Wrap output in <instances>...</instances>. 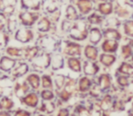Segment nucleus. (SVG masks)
<instances>
[{"instance_id": "nucleus-1", "label": "nucleus", "mask_w": 133, "mask_h": 116, "mask_svg": "<svg viewBox=\"0 0 133 116\" xmlns=\"http://www.w3.org/2000/svg\"><path fill=\"white\" fill-rule=\"evenodd\" d=\"M89 23L84 19H78V21L73 23V26L69 32V35L75 42H82L89 38Z\"/></svg>"}, {"instance_id": "nucleus-2", "label": "nucleus", "mask_w": 133, "mask_h": 116, "mask_svg": "<svg viewBox=\"0 0 133 116\" xmlns=\"http://www.w3.org/2000/svg\"><path fill=\"white\" fill-rule=\"evenodd\" d=\"M31 65L36 73L46 71L51 65V53L41 51L40 53L31 62Z\"/></svg>"}, {"instance_id": "nucleus-3", "label": "nucleus", "mask_w": 133, "mask_h": 116, "mask_svg": "<svg viewBox=\"0 0 133 116\" xmlns=\"http://www.w3.org/2000/svg\"><path fill=\"white\" fill-rule=\"evenodd\" d=\"M19 102L24 108L35 112L38 107V105L40 104L41 99L40 96H39V92L31 91L26 95H25L22 99L19 100Z\"/></svg>"}, {"instance_id": "nucleus-4", "label": "nucleus", "mask_w": 133, "mask_h": 116, "mask_svg": "<svg viewBox=\"0 0 133 116\" xmlns=\"http://www.w3.org/2000/svg\"><path fill=\"white\" fill-rule=\"evenodd\" d=\"M62 53L66 57H80L82 53V46L75 41H65Z\"/></svg>"}, {"instance_id": "nucleus-5", "label": "nucleus", "mask_w": 133, "mask_h": 116, "mask_svg": "<svg viewBox=\"0 0 133 116\" xmlns=\"http://www.w3.org/2000/svg\"><path fill=\"white\" fill-rule=\"evenodd\" d=\"M59 44L53 36L50 35H43L40 37V39L38 40V46L40 49L44 50V52L46 53H50L56 51L58 47Z\"/></svg>"}, {"instance_id": "nucleus-6", "label": "nucleus", "mask_w": 133, "mask_h": 116, "mask_svg": "<svg viewBox=\"0 0 133 116\" xmlns=\"http://www.w3.org/2000/svg\"><path fill=\"white\" fill-rule=\"evenodd\" d=\"M34 32L28 27H21L17 30L14 34V38L16 41L21 43V44H28L34 40Z\"/></svg>"}, {"instance_id": "nucleus-7", "label": "nucleus", "mask_w": 133, "mask_h": 116, "mask_svg": "<svg viewBox=\"0 0 133 116\" xmlns=\"http://www.w3.org/2000/svg\"><path fill=\"white\" fill-rule=\"evenodd\" d=\"M18 19L25 27H31L39 20V15L29 11H23L18 14Z\"/></svg>"}, {"instance_id": "nucleus-8", "label": "nucleus", "mask_w": 133, "mask_h": 116, "mask_svg": "<svg viewBox=\"0 0 133 116\" xmlns=\"http://www.w3.org/2000/svg\"><path fill=\"white\" fill-rule=\"evenodd\" d=\"M93 83H94L92 82V80L86 75L82 76L78 80V92L82 99L88 96V92L90 90Z\"/></svg>"}, {"instance_id": "nucleus-9", "label": "nucleus", "mask_w": 133, "mask_h": 116, "mask_svg": "<svg viewBox=\"0 0 133 116\" xmlns=\"http://www.w3.org/2000/svg\"><path fill=\"white\" fill-rule=\"evenodd\" d=\"M29 92H31V88H30L29 84H28V83L26 80H24L22 82H16L15 86H14L13 89V94L15 95V97L20 100L25 95H26Z\"/></svg>"}, {"instance_id": "nucleus-10", "label": "nucleus", "mask_w": 133, "mask_h": 116, "mask_svg": "<svg viewBox=\"0 0 133 116\" xmlns=\"http://www.w3.org/2000/svg\"><path fill=\"white\" fill-rule=\"evenodd\" d=\"M97 84L99 86V88L101 89L102 92H109L112 88V81H111V76L107 73H103V74H99L97 79L96 82Z\"/></svg>"}, {"instance_id": "nucleus-11", "label": "nucleus", "mask_w": 133, "mask_h": 116, "mask_svg": "<svg viewBox=\"0 0 133 116\" xmlns=\"http://www.w3.org/2000/svg\"><path fill=\"white\" fill-rule=\"evenodd\" d=\"M17 65V60L8 55H2L0 58V72L11 73Z\"/></svg>"}, {"instance_id": "nucleus-12", "label": "nucleus", "mask_w": 133, "mask_h": 116, "mask_svg": "<svg viewBox=\"0 0 133 116\" xmlns=\"http://www.w3.org/2000/svg\"><path fill=\"white\" fill-rule=\"evenodd\" d=\"M57 110V107L56 105L55 101L54 102H43L41 101L40 104L38 105L37 109L35 111L37 112L44 113L49 116H55V113Z\"/></svg>"}, {"instance_id": "nucleus-13", "label": "nucleus", "mask_w": 133, "mask_h": 116, "mask_svg": "<svg viewBox=\"0 0 133 116\" xmlns=\"http://www.w3.org/2000/svg\"><path fill=\"white\" fill-rule=\"evenodd\" d=\"M29 70H30V66L28 63H26V62H19L16 65L15 68L12 70L10 74H11L12 78L17 80L23 77V76L26 75L28 74V72H29Z\"/></svg>"}, {"instance_id": "nucleus-14", "label": "nucleus", "mask_w": 133, "mask_h": 116, "mask_svg": "<svg viewBox=\"0 0 133 116\" xmlns=\"http://www.w3.org/2000/svg\"><path fill=\"white\" fill-rule=\"evenodd\" d=\"M100 70V67L98 65V64L97 62H91L85 60L83 62V65H82V71H83V74L86 76H96L98 74Z\"/></svg>"}, {"instance_id": "nucleus-15", "label": "nucleus", "mask_w": 133, "mask_h": 116, "mask_svg": "<svg viewBox=\"0 0 133 116\" xmlns=\"http://www.w3.org/2000/svg\"><path fill=\"white\" fill-rule=\"evenodd\" d=\"M26 82L29 84L30 88H31V91H34V92H38L40 91L41 88V76L39 75L37 73H30L26 75Z\"/></svg>"}, {"instance_id": "nucleus-16", "label": "nucleus", "mask_w": 133, "mask_h": 116, "mask_svg": "<svg viewBox=\"0 0 133 116\" xmlns=\"http://www.w3.org/2000/svg\"><path fill=\"white\" fill-rule=\"evenodd\" d=\"M114 100L115 97L112 94H110V92H105L102 95V97L98 100L102 112H111Z\"/></svg>"}, {"instance_id": "nucleus-17", "label": "nucleus", "mask_w": 133, "mask_h": 116, "mask_svg": "<svg viewBox=\"0 0 133 116\" xmlns=\"http://www.w3.org/2000/svg\"><path fill=\"white\" fill-rule=\"evenodd\" d=\"M41 49L38 45L26 46L23 48V60H26L31 63L36 57L40 53Z\"/></svg>"}, {"instance_id": "nucleus-18", "label": "nucleus", "mask_w": 133, "mask_h": 116, "mask_svg": "<svg viewBox=\"0 0 133 116\" xmlns=\"http://www.w3.org/2000/svg\"><path fill=\"white\" fill-rule=\"evenodd\" d=\"M84 56H85L86 60L91 62H97V60L99 57V53H98V49L96 45H92V44H89L84 47L83 50Z\"/></svg>"}, {"instance_id": "nucleus-19", "label": "nucleus", "mask_w": 133, "mask_h": 116, "mask_svg": "<svg viewBox=\"0 0 133 116\" xmlns=\"http://www.w3.org/2000/svg\"><path fill=\"white\" fill-rule=\"evenodd\" d=\"M103 38V32L98 27H90L89 32V41L92 45H98Z\"/></svg>"}, {"instance_id": "nucleus-20", "label": "nucleus", "mask_w": 133, "mask_h": 116, "mask_svg": "<svg viewBox=\"0 0 133 116\" xmlns=\"http://www.w3.org/2000/svg\"><path fill=\"white\" fill-rule=\"evenodd\" d=\"M65 66V58L63 55L59 53H56L54 55H51V65L50 68L53 72H57V71L63 69Z\"/></svg>"}, {"instance_id": "nucleus-21", "label": "nucleus", "mask_w": 133, "mask_h": 116, "mask_svg": "<svg viewBox=\"0 0 133 116\" xmlns=\"http://www.w3.org/2000/svg\"><path fill=\"white\" fill-rule=\"evenodd\" d=\"M16 108V103L11 96L3 95L0 98V111L13 112Z\"/></svg>"}, {"instance_id": "nucleus-22", "label": "nucleus", "mask_w": 133, "mask_h": 116, "mask_svg": "<svg viewBox=\"0 0 133 116\" xmlns=\"http://www.w3.org/2000/svg\"><path fill=\"white\" fill-rule=\"evenodd\" d=\"M118 42L115 40H108V39H104V41L101 43V48L102 52L105 53H117L118 49Z\"/></svg>"}, {"instance_id": "nucleus-23", "label": "nucleus", "mask_w": 133, "mask_h": 116, "mask_svg": "<svg viewBox=\"0 0 133 116\" xmlns=\"http://www.w3.org/2000/svg\"><path fill=\"white\" fill-rule=\"evenodd\" d=\"M66 65L72 72L79 74L82 71V64L79 57H68L66 58Z\"/></svg>"}, {"instance_id": "nucleus-24", "label": "nucleus", "mask_w": 133, "mask_h": 116, "mask_svg": "<svg viewBox=\"0 0 133 116\" xmlns=\"http://www.w3.org/2000/svg\"><path fill=\"white\" fill-rule=\"evenodd\" d=\"M52 22L48 17H43L37 23V30L41 34H46L51 30Z\"/></svg>"}, {"instance_id": "nucleus-25", "label": "nucleus", "mask_w": 133, "mask_h": 116, "mask_svg": "<svg viewBox=\"0 0 133 116\" xmlns=\"http://www.w3.org/2000/svg\"><path fill=\"white\" fill-rule=\"evenodd\" d=\"M117 57L113 53H102L99 55L98 57V62L100 65H102L104 67H110L116 63Z\"/></svg>"}, {"instance_id": "nucleus-26", "label": "nucleus", "mask_w": 133, "mask_h": 116, "mask_svg": "<svg viewBox=\"0 0 133 116\" xmlns=\"http://www.w3.org/2000/svg\"><path fill=\"white\" fill-rule=\"evenodd\" d=\"M102 32H103V37L108 40H115L118 42L122 38L121 34L117 28H105Z\"/></svg>"}, {"instance_id": "nucleus-27", "label": "nucleus", "mask_w": 133, "mask_h": 116, "mask_svg": "<svg viewBox=\"0 0 133 116\" xmlns=\"http://www.w3.org/2000/svg\"><path fill=\"white\" fill-rule=\"evenodd\" d=\"M66 76L61 74H57L54 75L53 83H54V90L56 92H60L61 90L64 89L65 83H66Z\"/></svg>"}, {"instance_id": "nucleus-28", "label": "nucleus", "mask_w": 133, "mask_h": 116, "mask_svg": "<svg viewBox=\"0 0 133 116\" xmlns=\"http://www.w3.org/2000/svg\"><path fill=\"white\" fill-rule=\"evenodd\" d=\"M77 6L81 15H87L92 10L93 3L90 0H78Z\"/></svg>"}, {"instance_id": "nucleus-29", "label": "nucleus", "mask_w": 133, "mask_h": 116, "mask_svg": "<svg viewBox=\"0 0 133 116\" xmlns=\"http://www.w3.org/2000/svg\"><path fill=\"white\" fill-rule=\"evenodd\" d=\"M56 94H57V98L56 99H57L59 102H61L64 105H69L70 103V102L72 101L73 97H74V95L71 92H68L65 89L61 90L58 92H56Z\"/></svg>"}, {"instance_id": "nucleus-30", "label": "nucleus", "mask_w": 133, "mask_h": 116, "mask_svg": "<svg viewBox=\"0 0 133 116\" xmlns=\"http://www.w3.org/2000/svg\"><path fill=\"white\" fill-rule=\"evenodd\" d=\"M39 96L43 102H54L57 98V94L55 92V90L41 89L39 91Z\"/></svg>"}, {"instance_id": "nucleus-31", "label": "nucleus", "mask_w": 133, "mask_h": 116, "mask_svg": "<svg viewBox=\"0 0 133 116\" xmlns=\"http://www.w3.org/2000/svg\"><path fill=\"white\" fill-rule=\"evenodd\" d=\"M5 52L8 56L12 57L14 59H22L23 58V48L14 47V46H8L5 49Z\"/></svg>"}, {"instance_id": "nucleus-32", "label": "nucleus", "mask_w": 133, "mask_h": 116, "mask_svg": "<svg viewBox=\"0 0 133 116\" xmlns=\"http://www.w3.org/2000/svg\"><path fill=\"white\" fill-rule=\"evenodd\" d=\"M118 74L129 76V77L132 76L133 75V65L126 61L122 62L118 68Z\"/></svg>"}, {"instance_id": "nucleus-33", "label": "nucleus", "mask_w": 133, "mask_h": 116, "mask_svg": "<svg viewBox=\"0 0 133 116\" xmlns=\"http://www.w3.org/2000/svg\"><path fill=\"white\" fill-rule=\"evenodd\" d=\"M104 94V92L101 91V89L99 88L98 84L96 83H93V85L91 86L90 90L88 92V96L89 98H91L92 100H99L102 97V95Z\"/></svg>"}, {"instance_id": "nucleus-34", "label": "nucleus", "mask_w": 133, "mask_h": 116, "mask_svg": "<svg viewBox=\"0 0 133 116\" xmlns=\"http://www.w3.org/2000/svg\"><path fill=\"white\" fill-rule=\"evenodd\" d=\"M6 30L8 34H15L17 32V20L15 17V16L12 15L10 17H8V20H6Z\"/></svg>"}, {"instance_id": "nucleus-35", "label": "nucleus", "mask_w": 133, "mask_h": 116, "mask_svg": "<svg viewBox=\"0 0 133 116\" xmlns=\"http://www.w3.org/2000/svg\"><path fill=\"white\" fill-rule=\"evenodd\" d=\"M66 19L70 22H76L79 19V16H78L76 8L71 5L68 6L66 9Z\"/></svg>"}, {"instance_id": "nucleus-36", "label": "nucleus", "mask_w": 133, "mask_h": 116, "mask_svg": "<svg viewBox=\"0 0 133 116\" xmlns=\"http://www.w3.org/2000/svg\"><path fill=\"white\" fill-rule=\"evenodd\" d=\"M21 6L24 9L38 10L40 7L39 0H21Z\"/></svg>"}, {"instance_id": "nucleus-37", "label": "nucleus", "mask_w": 133, "mask_h": 116, "mask_svg": "<svg viewBox=\"0 0 133 116\" xmlns=\"http://www.w3.org/2000/svg\"><path fill=\"white\" fill-rule=\"evenodd\" d=\"M41 88L54 90L53 79H52V77L49 74H43L41 76Z\"/></svg>"}, {"instance_id": "nucleus-38", "label": "nucleus", "mask_w": 133, "mask_h": 116, "mask_svg": "<svg viewBox=\"0 0 133 116\" xmlns=\"http://www.w3.org/2000/svg\"><path fill=\"white\" fill-rule=\"evenodd\" d=\"M131 81L129 80V76L123 75V74H118L117 76V84H118V88L124 90L127 89L129 86Z\"/></svg>"}, {"instance_id": "nucleus-39", "label": "nucleus", "mask_w": 133, "mask_h": 116, "mask_svg": "<svg viewBox=\"0 0 133 116\" xmlns=\"http://www.w3.org/2000/svg\"><path fill=\"white\" fill-rule=\"evenodd\" d=\"M115 12H116V15L118 16V18H122V19H127V18H129L130 16H132L130 12H129V10L128 9L126 6H123L119 4L118 5Z\"/></svg>"}, {"instance_id": "nucleus-40", "label": "nucleus", "mask_w": 133, "mask_h": 116, "mask_svg": "<svg viewBox=\"0 0 133 116\" xmlns=\"http://www.w3.org/2000/svg\"><path fill=\"white\" fill-rule=\"evenodd\" d=\"M133 55V49L129 44H123L120 48V55L124 60H128L131 58Z\"/></svg>"}, {"instance_id": "nucleus-41", "label": "nucleus", "mask_w": 133, "mask_h": 116, "mask_svg": "<svg viewBox=\"0 0 133 116\" xmlns=\"http://www.w3.org/2000/svg\"><path fill=\"white\" fill-rule=\"evenodd\" d=\"M98 12L103 16H109L113 12V6L111 3H101L98 5Z\"/></svg>"}, {"instance_id": "nucleus-42", "label": "nucleus", "mask_w": 133, "mask_h": 116, "mask_svg": "<svg viewBox=\"0 0 133 116\" xmlns=\"http://www.w3.org/2000/svg\"><path fill=\"white\" fill-rule=\"evenodd\" d=\"M123 31L128 37L133 39V19L132 20H126L123 23Z\"/></svg>"}, {"instance_id": "nucleus-43", "label": "nucleus", "mask_w": 133, "mask_h": 116, "mask_svg": "<svg viewBox=\"0 0 133 116\" xmlns=\"http://www.w3.org/2000/svg\"><path fill=\"white\" fill-rule=\"evenodd\" d=\"M87 21L89 25H101L103 23L104 19L100 15H98L97 13H93L89 15L87 18Z\"/></svg>"}, {"instance_id": "nucleus-44", "label": "nucleus", "mask_w": 133, "mask_h": 116, "mask_svg": "<svg viewBox=\"0 0 133 116\" xmlns=\"http://www.w3.org/2000/svg\"><path fill=\"white\" fill-rule=\"evenodd\" d=\"M104 25H105V28H118L120 26V22L118 18L112 17L106 19Z\"/></svg>"}, {"instance_id": "nucleus-45", "label": "nucleus", "mask_w": 133, "mask_h": 116, "mask_svg": "<svg viewBox=\"0 0 133 116\" xmlns=\"http://www.w3.org/2000/svg\"><path fill=\"white\" fill-rule=\"evenodd\" d=\"M13 116H34V112L26 108L17 107L13 111Z\"/></svg>"}, {"instance_id": "nucleus-46", "label": "nucleus", "mask_w": 133, "mask_h": 116, "mask_svg": "<svg viewBox=\"0 0 133 116\" xmlns=\"http://www.w3.org/2000/svg\"><path fill=\"white\" fill-rule=\"evenodd\" d=\"M8 41H9V34L6 30L0 31V50L6 49Z\"/></svg>"}, {"instance_id": "nucleus-47", "label": "nucleus", "mask_w": 133, "mask_h": 116, "mask_svg": "<svg viewBox=\"0 0 133 116\" xmlns=\"http://www.w3.org/2000/svg\"><path fill=\"white\" fill-rule=\"evenodd\" d=\"M72 114V108L69 105H65L57 110L55 116H71Z\"/></svg>"}, {"instance_id": "nucleus-48", "label": "nucleus", "mask_w": 133, "mask_h": 116, "mask_svg": "<svg viewBox=\"0 0 133 116\" xmlns=\"http://www.w3.org/2000/svg\"><path fill=\"white\" fill-rule=\"evenodd\" d=\"M6 20L8 17L3 13H0V31H4L6 26Z\"/></svg>"}, {"instance_id": "nucleus-49", "label": "nucleus", "mask_w": 133, "mask_h": 116, "mask_svg": "<svg viewBox=\"0 0 133 116\" xmlns=\"http://www.w3.org/2000/svg\"><path fill=\"white\" fill-rule=\"evenodd\" d=\"M17 0H5V6H16Z\"/></svg>"}, {"instance_id": "nucleus-50", "label": "nucleus", "mask_w": 133, "mask_h": 116, "mask_svg": "<svg viewBox=\"0 0 133 116\" xmlns=\"http://www.w3.org/2000/svg\"><path fill=\"white\" fill-rule=\"evenodd\" d=\"M0 116H13L12 112H4V111H0Z\"/></svg>"}, {"instance_id": "nucleus-51", "label": "nucleus", "mask_w": 133, "mask_h": 116, "mask_svg": "<svg viewBox=\"0 0 133 116\" xmlns=\"http://www.w3.org/2000/svg\"><path fill=\"white\" fill-rule=\"evenodd\" d=\"M34 116H49V115H46V114H44V113H40V112H34Z\"/></svg>"}, {"instance_id": "nucleus-52", "label": "nucleus", "mask_w": 133, "mask_h": 116, "mask_svg": "<svg viewBox=\"0 0 133 116\" xmlns=\"http://www.w3.org/2000/svg\"><path fill=\"white\" fill-rule=\"evenodd\" d=\"M129 44H130V45H131V47H132V49H133V39H130V40H129Z\"/></svg>"}, {"instance_id": "nucleus-53", "label": "nucleus", "mask_w": 133, "mask_h": 116, "mask_svg": "<svg viewBox=\"0 0 133 116\" xmlns=\"http://www.w3.org/2000/svg\"><path fill=\"white\" fill-rule=\"evenodd\" d=\"M2 5H3V0H0V7L2 6Z\"/></svg>"}, {"instance_id": "nucleus-54", "label": "nucleus", "mask_w": 133, "mask_h": 116, "mask_svg": "<svg viewBox=\"0 0 133 116\" xmlns=\"http://www.w3.org/2000/svg\"><path fill=\"white\" fill-rule=\"evenodd\" d=\"M71 116H78V115H76V114L73 113V112H72V114H71Z\"/></svg>"}, {"instance_id": "nucleus-55", "label": "nucleus", "mask_w": 133, "mask_h": 116, "mask_svg": "<svg viewBox=\"0 0 133 116\" xmlns=\"http://www.w3.org/2000/svg\"><path fill=\"white\" fill-rule=\"evenodd\" d=\"M2 96H3V95H2V94H1V92H0V98L2 97Z\"/></svg>"}, {"instance_id": "nucleus-56", "label": "nucleus", "mask_w": 133, "mask_h": 116, "mask_svg": "<svg viewBox=\"0 0 133 116\" xmlns=\"http://www.w3.org/2000/svg\"><path fill=\"white\" fill-rule=\"evenodd\" d=\"M0 58H1V53H0Z\"/></svg>"}, {"instance_id": "nucleus-57", "label": "nucleus", "mask_w": 133, "mask_h": 116, "mask_svg": "<svg viewBox=\"0 0 133 116\" xmlns=\"http://www.w3.org/2000/svg\"><path fill=\"white\" fill-rule=\"evenodd\" d=\"M130 1H131V2H132V3H133V0H130Z\"/></svg>"}, {"instance_id": "nucleus-58", "label": "nucleus", "mask_w": 133, "mask_h": 116, "mask_svg": "<svg viewBox=\"0 0 133 116\" xmlns=\"http://www.w3.org/2000/svg\"><path fill=\"white\" fill-rule=\"evenodd\" d=\"M101 1H106V0H101Z\"/></svg>"}, {"instance_id": "nucleus-59", "label": "nucleus", "mask_w": 133, "mask_h": 116, "mask_svg": "<svg viewBox=\"0 0 133 116\" xmlns=\"http://www.w3.org/2000/svg\"><path fill=\"white\" fill-rule=\"evenodd\" d=\"M132 18H133V13H132Z\"/></svg>"}]
</instances>
